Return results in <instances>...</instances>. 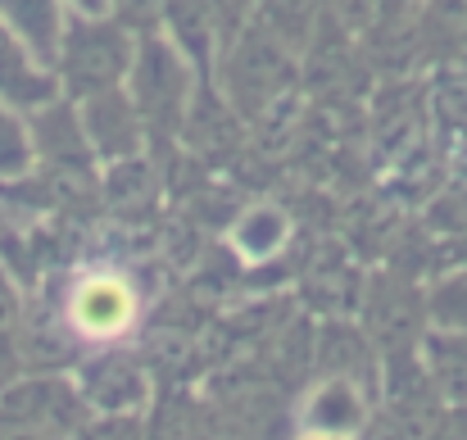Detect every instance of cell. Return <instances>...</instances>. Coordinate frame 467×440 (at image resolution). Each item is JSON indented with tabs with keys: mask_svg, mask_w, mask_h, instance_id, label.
I'll return each mask as SVG.
<instances>
[{
	"mask_svg": "<svg viewBox=\"0 0 467 440\" xmlns=\"http://www.w3.org/2000/svg\"><path fill=\"white\" fill-rule=\"evenodd\" d=\"M128 318H132V295L109 278H96L73 295V322L87 336H114V331H123Z\"/></svg>",
	"mask_w": 467,
	"mask_h": 440,
	"instance_id": "1",
	"label": "cell"
}]
</instances>
